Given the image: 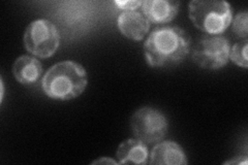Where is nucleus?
I'll return each instance as SVG.
<instances>
[{
	"label": "nucleus",
	"instance_id": "3",
	"mask_svg": "<svg viewBox=\"0 0 248 165\" xmlns=\"http://www.w3.org/2000/svg\"><path fill=\"white\" fill-rule=\"evenodd\" d=\"M188 12L193 25L208 35H219L232 20L230 3L222 0H193L189 2Z\"/></svg>",
	"mask_w": 248,
	"mask_h": 165
},
{
	"label": "nucleus",
	"instance_id": "1",
	"mask_svg": "<svg viewBox=\"0 0 248 165\" xmlns=\"http://www.w3.org/2000/svg\"><path fill=\"white\" fill-rule=\"evenodd\" d=\"M191 38L178 26H164L154 29L144 44L147 63L151 67L178 64L190 51Z\"/></svg>",
	"mask_w": 248,
	"mask_h": 165
},
{
	"label": "nucleus",
	"instance_id": "13",
	"mask_svg": "<svg viewBox=\"0 0 248 165\" xmlns=\"http://www.w3.org/2000/svg\"><path fill=\"white\" fill-rule=\"evenodd\" d=\"M232 31L242 38H247L248 35V14L246 11L239 13L232 21Z\"/></svg>",
	"mask_w": 248,
	"mask_h": 165
},
{
	"label": "nucleus",
	"instance_id": "6",
	"mask_svg": "<svg viewBox=\"0 0 248 165\" xmlns=\"http://www.w3.org/2000/svg\"><path fill=\"white\" fill-rule=\"evenodd\" d=\"M231 45L222 35H205L192 51V60L202 68L219 69L230 60Z\"/></svg>",
	"mask_w": 248,
	"mask_h": 165
},
{
	"label": "nucleus",
	"instance_id": "12",
	"mask_svg": "<svg viewBox=\"0 0 248 165\" xmlns=\"http://www.w3.org/2000/svg\"><path fill=\"white\" fill-rule=\"evenodd\" d=\"M247 49H248L247 39H244L243 42H239L235 44L232 45V48L230 52V59H232V61H234L238 66L247 68L248 67Z\"/></svg>",
	"mask_w": 248,
	"mask_h": 165
},
{
	"label": "nucleus",
	"instance_id": "15",
	"mask_svg": "<svg viewBox=\"0 0 248 165\" xmlns=\"http://www.w3.org/2000/svg\"><path fill=\"white\" fill-rule=\"evenodd\" d=\"M103 163H111V164H117L118 162H116L115 160H112V159H108V158H106V157H104V158H102V159L95 160L94 162H92V164H103Z\"/></svg>",
	"mask_w": 248,
	"mask_h": 165
},
{
	"label": "nucleus",
	"instance_id": "4",
	"mask_svg": "<svg viewBox=\"0 0 248 165\" xmlns=\"http://www.w3.org/2000/svg\"><path fill=\"white\" fill-rule=\"evenodd\" d=\"M24 45L26 50L34 56L49 58L55 54L60 45L59 31L50 20H35L25 30Z\"/></svg>",
	"mask_w": 248,
	"mask_h": 165
},
{
	"label": "nucleus",
	"instance_id": "5",
	"mask_svg": "<svg viewBox=\"0 0 248 165\" xmlns=\"http://www.w3.org/2000/svg\"><path fill=\"white\" fill-rule=\"evenodd\" d=\"M167 117L158 109L143 106L135 112L130 119V127L136 138L147 144L158 143L168 131Z\"/></svg>",
	"mask_w": 248,
	"mask_h": 165
},
{
	"label": "nucleus",
	"instance_id": "7",
	"mask_svg": "<svg viewBox=\"0 0 248 165\" xmlns=\"http://www.w3.org/2000/svg\"><path fill=\"white\" fill-rule=\"evenodd\" d=\"M117 24L120 32L133 41H142L150 28L149 20L142 12L137 10L122 12Z\"/></svg>",
	"mask_w": 248,
	"mask_h": 165
},
{
	"label": "nucleus",
	"instance_id": "11",
	"mask_svg": "<svg viewBox=\"0 0 248 165\" xmlns=\"http://www.w3.org/2000/svg\"><path fill=\"white\" fill-rule=\"evenodd\" d=\"M116 156L119 160V164H146L148 162L149 154L144 141L139 138H129L120 144Z\"/></svg>",
	"mask_w": 248,
	"mask_h": 165
},
{
	"label": "nucleus",
	"instance_id": "10",
	"mask_svg": "<svg viewBox=\"0 0 248 165\" xmlns=\"http://www.w3.org/2000/svg\"><path fill=\"white\" fill-rule=\"evenodd\" d=\"M44 72L43 65L37 59L23 55L15 61L13 65V74L19 83L30 85L36 83Z\"/></svg>",
	"mask_w": 248,
	"mask_h": 165
},
{
	"label": "nucleus",
	"instance_id": "8",
	"mask_svg": "<svg viewBox=\"0 0 248 165\" xmlns=\"http://www.w3.org/2000/svg\"><path fill=\"white\" fill-rule=\"evenodd\" d=\"M180 2L176 0H145L142 3V13L149 22L165 24L176 18Z\"/></svg>",
	"mask_w": 248,
	"mask_h": 165
},
{
	"label": "nucleus",
	"instance_id": "14",
	"mask_svg": "<svg viewBox=\"0 0 248 165\" xmlns=\"http://www.w3.org/2000/svg\"><path fill=\"white\" fill-rule=\"evenodd\" d=\"M114 3L117 5L120 10L123 11H133L137 10L139 6H142L143 1H140V0H116Z\"/></svg>",
	"mask_w": 248,
	"mask_h": 165
},
{
	"label": "nucleus",
	"instance_id": "9",
	"mask_svg": "<svg viewBox=\"0 0 248 165\" xmlns=\"http://www.w3.org/2000/svg\"><path fill=\"white\" fill-rule=\"evenodd\" d=\"M187 163L183 149L172 140L157 144L150 155V164L152 165H185Z\"/></svg>",
	"mask_w": 248,
	"mask_h": 165
},
{
	"label": "nucleus",
	"instance_id": "2",
	"mask_svg": "<svg viewBox=\"0 0 248 165\" xmlns=\"http://www.w3.org/2000/svg\"><path fill=\"white\" fill-rule=\"evenodd\" d=\"M87 73L75 61H61L53 65L43 77V89L49 97L59 100L76 98L87 86Z\"/></svg>",
	"mask_w": 248,
	"mask_h": 165
}]
</instances>
